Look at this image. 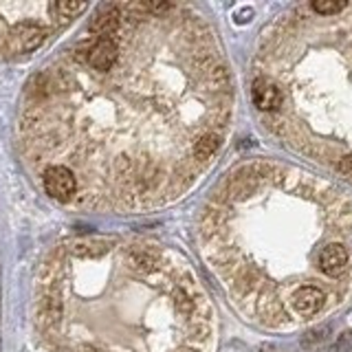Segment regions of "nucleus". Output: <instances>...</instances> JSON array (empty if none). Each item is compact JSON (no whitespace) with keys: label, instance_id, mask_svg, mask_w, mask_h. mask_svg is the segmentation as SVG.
Masks as SVG:
<instances>
[{"label":"nucleus","instance_id":"f257e3e1","mask_svg":"<svg viewBox=\"0 0 352 352\" xmlns=\"http://www.w3.org/2000/svg\"><path fill=\"white\" fill-rule=\"evenodd\" d=\"M198 236L231 304L260 328L306 326L352 293V201L293 165H236L205 203Z\"/></svg>","mask_w":352,"mask_h":352},{"label":"nucleus","instance_id":"f03ea898","mask_svg":"<svg viewBox=\"0 0 352 352\" xmlns=\"http://www.w3.org/2000/svg\"><path fill=\"white\" fill-rule=\"evenodd\" d=\"M253 80L275 91L264 130L352 183V3L335 14L311 3L286 9L262 31Z\"/></svg>","mask_w":352,"mask_h":352},{"label":"nucleus","instance_id":"7ed1b4c3","mask_svg":"<svg viewBox=\"0 0 352 352\" xmlns=\"http://www.w3.org/2000/svg\"><path fill=\"white\" fill-rule=\"evenodd\" d=\"M51 29L40 25V22H31L25 20L16 25L14 29L9 31L7 36V49L14 51V53H31L40 49L44 42H47Z\"/></svg>","mask_w":352,"mask_h":352},{"label":"nucleus","instance_id":"20e7f679","mask_svg":"<svg viewBox=\"0 0 352 352\" xmlns=\"http://www.w3.org/2000/svg\"><path fill=\"white\" fill-rule=\"evenodd\" d=\"M44 192L60 203H69L77 194V176L66 165H51L42 172Z\"/></svg>","mask_w":352,"mask_h":352},{"label":"nucleus","instance_id":"39448f33","mask_svg":"<svg viewBox=\"0 0 352 352\" xmlns=\"http://www.w3.org/2000/svg\"><path fill=\"white\" fill-rule=\"evenodd\" d=\"M84 53V60L91 69L99 75L108 73L119 60V40H117V33L115 36H108V38H97L93 44L82 51Z\"/></svg>","mask_w":352,"mask_h":352},{"label":"nucleus","instance_id":"423d86ee","mask_svg":"<svg viewBox=\"0 0 352 352\" xmlns=\"http://www.w3.org/2000/svg\"><path fill=\"white\" fill-rule=\"evenodd\" d=\"M88 9L86 3H73V0H60V3H51L49 5V11L53 14L55 20H62V22H69L73 20L75 16L84 14V11Z\"/></svg>","mask_w":352,"mask_h":352}]
</instances>
